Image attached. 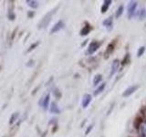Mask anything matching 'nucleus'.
<instances>
[{
  "mask_svg": "<svg viewBox=\"0 0 146 137\" xmlns=\"http://www.w3.org/2000/svg\"><path fill=\"white\" fill-rule=\"evenodd\" d=\"M137 7H138V3L136 1H131L129 3L127 7V14H128V17L130 18L131 17L134 16V14L136 12V9H137Z\"/></svg>",
  "mask_w": 146,
  "mask_h": 137,
  "instance_id": "f257e3e1",
  "label": "nucleus"
},
{
  "mask_svg": "<svg viewBox=\"0 0 146 137\" xmlns=\"http://www.w3.org/2000/svg\"><path fill=\"white\" fill-rule=\"evenodd\" d=\"M49 99H50V95L49 93H47V94H45L42 98L40 99L39 100V105H40V107H42L44 110H47L48 108V103H49Z\"/></svg>",
  "mask_w": 146,
  "mask_h": 137,
  "instance_id": "f03ea898",
  "label": "nucleus"
},
{
  "mask_svg": "<svg viewBox=\"0 0 146 137\" xmlns=\"http://www.w3.org/2000/svg\"><path fill=\"white\" fill-rule=\"evenodd\" d=\"M53 13H54V11H51V12H49L48 14H47V15L44 17L43 19L40 21L38 27H47L48 25V23L50 22V20H51V17L53 15Z\"/></svg>",
  "mask_w": 146,
  "mask_h": 137,
  "instance_id": "7ed1b4c3",
  "label": "nucleus"
},
{
  "mask_svg": "<svg viewBox=\"0 0 146 137\" xmlns=\"http://www.w3.org/2000/svg\"><path fill=\"white\" fill-rule=\"evenodd\" d=\"M138 88H139V85H131V86H130L129 88H127L124 90V92L122 93V96H123V97H129V96L131 95L132 93L134 92V91H136Z\"/></svg>",
  "mask_w": 146,
  "mask_h": 137,
  "instance_id": "20e7f679",
  "label": "nucleus"
},
{
  "mask_svg": "<svg viewBox=\"0 0 146 137\" xmlns=\"http://www.w3.org/2000/svg\"><path fill=\"white\" fill-rule=\"evenodd\" d=\"M100 42H98V41H92V42H90V44L89 45L88 47V53L89 54H93L96 50H97L99 48H100Z\"/></svg>",
  "mask_w": 146,
  "mask_h": 137,
  "instance_id": "39448f33",
  "label": "nucleus"
},
{
  "mask_svg": "<svg viewBox=\"0 0 146 137\" xmlns=\"http://www.w3.org/2000/svg\"><path fill=\"white\" fill-rule=\"evenodd\" d=\"M91 100H92V97H91L90 94H85L82 98V102H81V105H82V108H87L90 105Z\"/></svg>",
  "mask_w": 146,
  "mask_h": 137,
  "instance_id": "423d86ee",
  "label": "nucleus"
},
{
  "mask_svg": "<svg viewBox=\"0 0 146 137\" xmlns=\"http://www.w3.org/2000/svg\"><path fill=\"white\" fill-rule=\"evenodd\" d=\"M139 134L141 137H146V122L143 121L139 124Z\"/></svg>",
  "mask_w": 146,
  "mask_h": 137,
  "instance_id": "0eeeda50",
  "label": "nucleus"
},
{
  "mask_svg": "<svg viewBox=\"0 0 146 137\" xmlns=\"http://www.w3.org/2000/svg\"><path fill=\"white\" fill-rule=\"evenodd\" d=\"M49 112L53 113V114H58L60 113V110H59L58 104L55 102H52L49 105Z\"/></svg>",
  "mask_w": 146,
  "mask_h": 137,
  "instance_id": "6e6552de",
  "label": "nucleus"
},
{
  "mask_svg": "<svg viewBox=\"0 0 146 137\" xmlns=\"http://www.w3.org/2000/svg\"><path fill=\"white\" fill-rule=\"evenodd\" d=\"M119 67H120V61L118 59H114L112 64H111V76H113L117 70H119Z\"/></svg>",
  "mask_w": 146,
  "mask_h": 137,
  "instance_id": "1a4fd4ad",
  "label": "nucleus"
},
{
  "mask_svg": "<svg viewBox=\"0 0 146 137\" xmlns=\"http://www.w3.org/2000/svg\"><path fill=\"white\" fill-rule=\"evenodd\" d=\"M64 27V22L63 21H58V23H56L55 24V26L52 27V29H51V33L53 34V33H56V32H58V31H59L60 29H62Z\"/></svg>",
  "mask_w": 146,
  "mask_h": 137,
  "instance_id": "9d476101",
  "label": "nucleus"
},
{
  "mask_svg": "<svg viewBox=\"0 0 146 137\" xmlns=\"http://www.w3.org/2000/svg\"><path fill=\"white\" fill-rule=\"evenodd\" d=\"M103 25L105 27H107L108 30H111L112 29V26H113V20H112V17H108L107 19H105L103 21Z\"/></svg>",
  "mask_w": 146,
  "mask_h": 137,
  "instance_id": "9b49d317",
  "label": "nucleus"
},
{
  "mask_svg": "<svg viewBox=\"0 0 146 137\" xmlns=\"http://www.w3.org/2000/svg\"><path fill=\"white\" fill-rule=\"evenodd\" d=\"M90 30H91V27L89 24H87L86 26H84L83 27H82V29L80 30V35L81 36L88 35L90 32Z\"/></svg>",
  "mask_w": 146,
  "mask_h": 137,
  "instance_id": "f8f14e48",
  "label": "nucleus"
},
{
  "mask_svg": "<svg viewBox=\"0 0 146 137\" xmlns=\"http://www.w3.org/2000/svg\"><path fill=\"white\" fill-rule=\"evenodd\" d=\"M137 16L140 18V20H143L146 17V8L145 7H141L140 10L137 13Z\"/></svg>",
  "mask_w": 146,
  "mask_h": 137,
  "instance_id": "ddd939ff",
  "label": "nucleus"
},
{
  "mask_svg": "<svg viewBox=\"0 0 146 137\" xmlns=\"http://www.w3.org/2000/svg\"><path fill=\"white\" fill-rule=\"evenodd\" d=\"M111 0H106V1H104V4L102 5V14L107 12V10L110 7V6H111Z\"/></svg>",
  "mask_w": 146,
  "mask_h": 137,
  "instance_id": "4468645a",
  "label": "nucleus"
},
{
  "mask_svg": "<svg viewBox=\"0 0 146 137\" xmlns=\"http://www.w3.org/2000/svg\"><path fill=\"white\" fill-rule=\"evenodd\" d=\"M26 3L29 5V6L31 8H33V9H36V8L38 7V3L36 2V1H34V0H27Z\"/></svg>",
  "mask_w": 146,
  "mask_h": 137,
  "instance_id": "2eb2a0df",
  "label": "nucleus"
},
{
  "mask_svg": "<svg viewBox=\"0 0 146 137\" xmlns=\"http://www.w3.org/2000/svg\"><path fill=\"white\" fill-rule=\"evenodd\" d=\"M105 86H106V83L105 82H103V83H102L100 84L97 89H96V90L94 91V95L96 96V95H98V94H100V92H102L103 91V90L105 89Z\"/></svg>",
  "mask_w": 146,
  "mask_h": 137,
  "instance_id": "dca6fc26",
  "label": "nucleus"
},
{
  "mask_svg": "<svg viewBox=\"0 0 146 137\" xmlns=\"http://www.w3.org/2000/svg\"><path fill=\"white\" fill-rule=\"evenodd\" d=\"M102 80V75H100V74L95 75L94 78H93V85L94 86H97Z\"/></svg>",
  "mask_w": 146,
  "mask_h": 137,
  "instance_id": "f3484780",
  "label": "nucleus"
},
{
  "mask_svg": "<svg viewBox=\"0 0 146 137\" xmlns=\"http://www.w3.org/2000/svg\"><path fill=\"white\" fill-rule=\"evenodd\" d=\"M123 11H124V7H123L122 5H121V6L117 8V11H116V14H115V17L116 18H120L121 17V15H122Z\"/></svg>",
  "mask_w": 146,
  "mask_h": 137,
  "instance_id": "a211bd4d",
  "label": "nucleus"
},
{
  "mask_svg": "<svg viewBox=\"0 0 146 137\" xmlns=\"http://www.w3.org/2000/svg\"><path fill=\"white\" fill-rule=\"evenodd\" d=\"M18 115H19V114H18V112L13 113V114H12V116L10 117V121H9V123H10V124H12V123L15 122L17 121V119L18 118Z\"/></svg>",
  "mask_w": 146,
  "mask_h": 137,
  "instance_id": "6ab92c4d",
  "label": "nucleus"
},
{
  "mask_svg": "<svg viewBox=\"0 0 146 137\" xmlns=\"http://www.w3.org/2000/svg\"><path fill=\"white\" fill-rule=\"evenodd\" d=\"M144 51H145V47H144V46H141V48H139L138 51H137V57H138V58L141 57L143 55Z\"/></svg>",
  "mask_w": 146,
  "mask_h": 137,
  "instance_id": "aec40b11",
  "label": "nucleus"
},
{
  "mask_svg": "<svg viewBox=\"0 0 146 137\" xmlns=\"http://www.w3.org/2000/svg\"><path fill=\"white\" fill-rule=\"evenodd\" d=\"M38 42H36L35 44H33V45H31V46H30V48H29V49H27V52H30V51H31V50H32V49H35V48H36V46H38Z\"/></svg>",
  "mask_w": 146,
  "mask_h": 137,
  "instance_id": "412c9836",
  "label": "nucleus"
},
{
  "mask_svg": "<svg viewBox=\"0 0 146 137\" xmlns=\"http://www.w3.org/2000/svg\"><path fill=\"white\" fill-rule=\"evenodd\" d=\"M91 129H92V125H90V126L89 127V129L86 131V134H89V132H90V131Z\"/></svg>",
  "mask_w": 146,
  "mask_h": 137,
  "instance_id": "4be33fe9",
  "label": "nucleus"
},
{
  "mask_svg": "<svg viewBox=\"0 0 146 137\" xmlns=\"http://www.w3.org/2000/svg\"><path fill=\"white\" fill-rule=\"evenodd\" d=\"M143 116H144V118H145V121H144V122H146V109L143 111Z\"/></svg>",
  "mask_w": 146,
  "mask_h": 137,
  "instance_id": "5701e85b",
  "label": "nucleus"
},
{
  "mask_svg": "<svg viewBox=\"0 0 146 137\" xmlns=\"http://www.w3.org/2000/svg\"><path fill=\"white\" fill-rule=\"evenodd\" d=\"M32 15H34V13H29V17H31Z\"/></svg>",
  "mask_w": 146,
  "mask_h": 137,
  "instance_id": "b1692460",
  "label": "nucleus"
}]
</instances>
